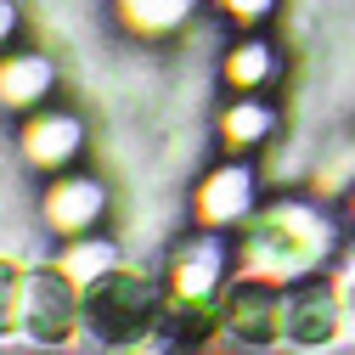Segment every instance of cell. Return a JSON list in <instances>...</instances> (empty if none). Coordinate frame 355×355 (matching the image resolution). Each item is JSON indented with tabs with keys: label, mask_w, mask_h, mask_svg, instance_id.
Returning a JSON list of instances; mask_svg holds the SVG:
<instances>
[{
	"label": "cell",
	"mask_w": 355,
	"mask_h": 355,
	"mask_svg": "<svg viewBox=\"0 0 355 355\" xmlns=\"http://www.w3.org/2000/svg\"><path fill=\"white\" fill-rule=\"evenodd\" d=\"M79 282L68 277V265H34L28 271V299H23V333L34 344H68L85 322Z\"/></svg>",
	"instance_id": "3957f363"
},
{
	"label": "cell",
	"mask_w": 355,
	"mask_h": 355,
	"mask_svg": "<svg viewBox=\"0 0 355 355\" xmlns=\"http://www.w3.org/2000/svg\"><path fill=\"white\" fill-rule=\"evenodd\" d=\"M12 28H17V12H12V6H6V0H0V40H6V34H12Z\"/></svg>",
	"instance_id": "9a60e30c"
},
{
	"label": "cell",
	"mask_w": 355,
	"mask_h": 355,
	"mask_svg": "<svg viewBox=\"0 0 355 355\" xmlns=\"http://www.w3.org/2000/svg\"><path fill=\"white\" fill-rule=\"evenodd\" d=\"M79 119H68V113H40L34 124H28V158L34 164H46V169H57V164H68L73 153H79Z\"/></svg>",
	"instance_id": "8992f818"
},
{
	"label": "cell",
	"mask_w": 355,
	"mask_h": 355,
	"mask_svg": "<svg viewBox=\"0 0 355 355\" xmlns=\"http://www.w3.org/2000/svg\"><path fill=\"white\" fill-rule=\"evenodd\" d=\"M349 214H355V203H349Z\"/></svg>",
	"instance_id": "e0dca14e"
},
{
	"label": "cell",
	"mask_w": 355,
	"mask_h": 355,
	"mask_svg": "<svg viewBox=\"0 0 355 355\" xmlns=\"http://www.w3.org/2000/svg\"><path fill=\"white\" fill-rule=\"evenodd\" d=\"M220 327H226L237 344H254V349L277 344L282 338V299H277V288L265 277H248V282L226 288V299H220Z\"/></svg>",
	"instance_id": "277c9868"
},
{
	"label": "cell",
	"mask_w": 355,
	"mask_h": 355,
	"mask_svg": "<svg viewBox=\"0 0 355 355\" xmlns=\"http://www.w3.org/2000/svg\"><path fill=\"white\" fill-rule=\"evenodd\" d=\"M232 6V17H243V23H259L265 12H271V0H226Z\"/></svg>",
	"instance_id": "5bb4252c"
},
{
	"label": "cell",
	"mask_w": 355,
	"mask_h": 355,
	"mask_svg": "<svg viewBox=\"0 0 355 355\" xmlns=\"http://www.w3.org/2000/svg\"><path fill=\"white\" fill-rule=\"evenodd\" d=\"M265 130H271V113H265L259 102H237V107L226 113V141H232V147H254Z\"/></svg>",
	"instance_id": "4fadbf2b"
},
{
	"label": "cell",
	"mask_w": 355,
	"mask_h": 355,
	"mask_svg": "<svg viewBox=\"0 0 355 355\" xmlns=\"http://www.w3.org/2000/svg\"><path fill=\"white\" fill-rule=\"evenodd\" d=\"M327 248H333L327 220L316 209H304V203L265 209L254 226H248V243H243L254 277H304Z\"/></svg>",
	"instance_id": "7a4b0ae2"
},
{
	"label": "cell",
	"mask_w": 355,
	"mask_h": 355,
	"mask_svg": "<svg viewBox=\"0 0 355 355\" xmlns=\"http://www.w3.org/2000/svg\"><path fill=\"white\" fill-rule=\"evenodd\" d=\"M344 316L355 322V282H349V293H344Z\"/></svg>",
	"instance_id": "2e32d148"
},
{
	"label": "cell",
	"mask_w": 355,
	"mask_h": 355,
	"mask_svg": "<svg viewBox=\"0 0 355 355\" xmlns=\"http://www.w3.org/2000/svg\"><path fill=\"white\" fill-rule=\"evenodd\" d=\"M248 203H254V175H248L243 164L220 169L214 181L203 187V220H214V226H226V220H243Z\"/></svg>",
	"instance_id": "52a82bcc"
},
{
	"label": "cell",
	"mask_w": 355,
	"mask_h": 355,
	"mask_svg": "<svg viewBox=\"0 0 355 355\" xmlns=\"http://www.w3.org/2000/svg\"><path fill=\"white\" fill-rule=\"evenodd\" d=\"M79 304H85V333H91L96 344H141L158 327L164 293H158L153 277L124 271V265H107L102 277L85 282Z\"/></svg>",
	"instance_id": "6da1fadb"
},
{
	"label": "cell",
	"mask_w": 355,
	"mask_h": 355,
	"mask_svg": "<svg viewBox=\"0 0 355 355\" xmlns=\"http://www.w3.org/2000/svg\"><path fill=\"white\" fill-rule=\"evenodd\" d=\"M119 6H124V17L136 23V28L164 34V28H175V23L192 12V0H119Z\"/></svg>",
	"instance_id": "8fae6325"
},
{
	"label": "cell",
	"mask_w": 355,
	"mask_h": 355,
	"mask_svg": "<svg viewBox=\"0 0 355 355\" xmlns=\"http://www.w3.org/2000/svg\"><path fill=\"white\" fill-rule=\"evenodd\" d=\"M271 51H265V46H254V40H248V46H237L232 51V62H226V73H232V85H237V91H254V85L259 79H271Z\"/></svg>",
	"instance_id": "7c38bea8"
},
{
	"label": "cell",
	"mask_w": 355,
	"mask_h": 355,
	"mask_svg": "<svg viewBox=\"0 0 355 355\" xmlns=\"http://www.w3.org/2000/svg\"><path fill=\"white\" fill-rule=\"evenodd\" d=\"M51 91V62L46 57H12L0 62V96H6L12 107H28Z\"/></svg>",
	"instance_id": "9c48e42d"
},
{
	"label": "cell",
	"mask_w": 355,
	"mask_h": 355,
	"mask_svg": "<svg viewBox=\"0 0 355 355\" xmlns=\"http://www.w3.org/2000/svg\"><path fill=\"white\" fill-rule=\"evenodd\" d=\"M23 299H28V271L17 259H0V338L23 327Z\"/></svg>",
	"instance_id": "30bf717a"
},
{
	"label": "cell",
	"mask_w": 355,
	"mask_h": 355,
	"mask_svg": "<svg viewBox=\"0 0 355 355\" xmlns=\"http://www.w3.org/2000/svg\"><path fill=\"white\" fill-rule=\"evenodd\" d=\"M46 214H51L57 232H85L102 214V187L96 181H62V187H51Z\"/></svg>",
	"instance_id": "ba28073f"
},
{
	"label": "cell",
	"mask_w": 355,
	"mask_h": 355,
	"mask_svg": "<svg viewBox=\"0 0 355 355\" xmlns=\"http://www.w3.org/2000/svg\"><path fill=\"white\" fill-rule=\"evenodd\" d=\"M338 322H344V299L327 288V282H299L288 299H282V338H293L299 349H322L338 338Z\"/></svg>",
	"instance_id": "5b68a950"
}]
</instances>
